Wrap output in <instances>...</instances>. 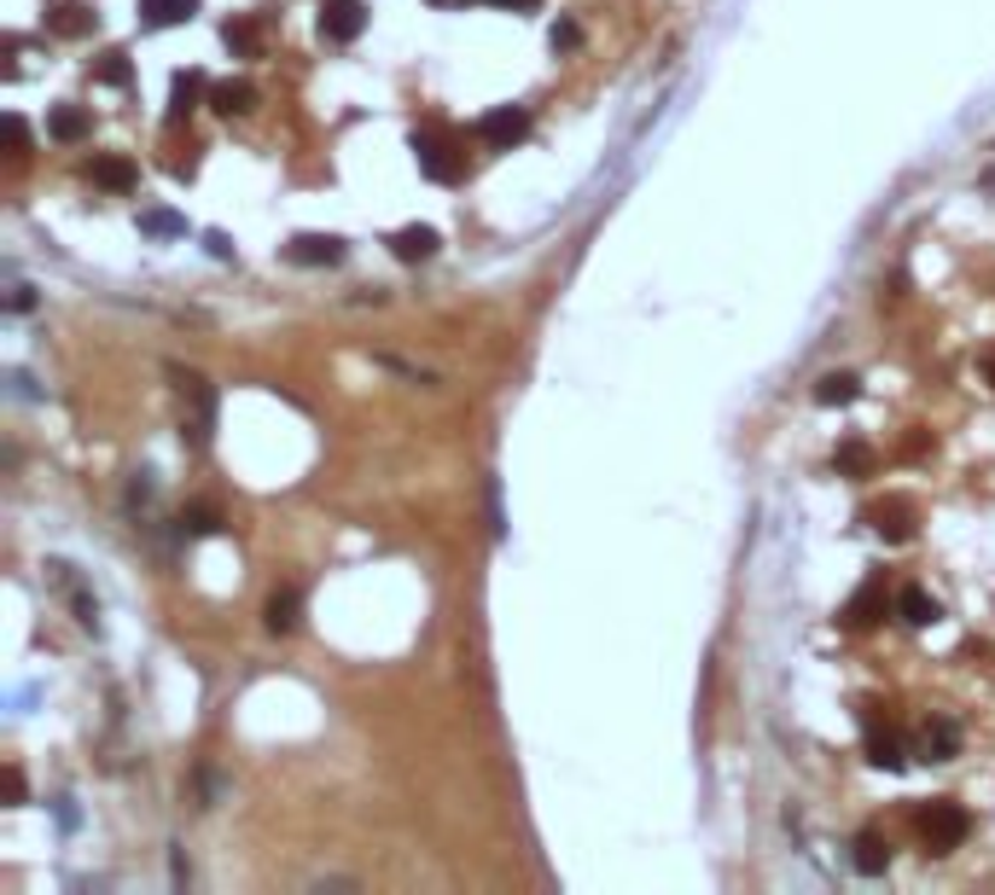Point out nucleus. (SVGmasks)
<instances>
[{
  "instance_id": "f257e3e1",
  "label": "nucleus",
  "mask_w": 995,
  "mask_h": 895,
  "mask_svg": "<svg viewBox=\"0 0 995 895\" xmlns=\"http://www.w3.org/2000/svg\"><path fill=\"white\" fill-rule=\"evenodd\" d=\"M414 163L431 175V181H461L466 175V151H461V140L449 135V128H437V122H425V128H414Z\"/></svg>"
},
{
  "instance_id": "f03ea898",
  "label": "nucleus",
  "mask_w": 995,
  "mask_h": 895,
  "mask_svg": "<svg viewBox=\"0 0 995 895\" xmlns=\"http://www.w3.org/2000/svg\"><path fill=\"white\" fill-rule=\"evenodd\" d=\"M175 390H181V437L193 448H204L216 430V390L198 372H175Z\"/></svg>"
},
{
  "instance_id": "7ed1b4c3",
  "label": "nucleus",
  "mask_w": 995,
  "mask_h": 895,
  "mask_svg": "<svg viewBox=\"0 0 995 895\" xmlns=\"http://www.w3.org/2000/svg\"><path fill=\"white\" fill-rule=\"evenodd\" d=\"M914 826H920V837H926V849H932V855H949L955 843L966 837V826H973V821H966V808H960V803H926L920 814H914Z\"/></svg>"
},
{
  "instance_id": "20e7f679",
  "label": "nucleus",
  "mask_w": 995,
  "mask_h": 895,
  "mask_svg": "<svg viewBox=\"0 0 995 895\" xmlns=\"http://www.w3.org/2000/svg\"><path fill=\"white\" fill-rule=\"evenodd\" d=\"M524 135H530V111L524 106H495V111L477 117V140L495 146V151H513Z\"/></svg>"
},
{
  "instance_id": "39448f33",
  "label": "nucleus",
  "mask_w": 995,
  "mask_h": 895,
  "mask_svg": "<svg viewBox=\"0 0 995 895\" xmlns=\"http://www.w3.org/2000/svg\"><path fill=\"white\" fill-rule=\"evenodd\" d=\"M367 30V0H321V36L326 41H355Z\"/></svg>"
},
{
  "instance_id": "423d86ee",
  "label": "nucleus",
  "mask_w": 995,
  "mask_h": 895,
  "mask_svg": "<svg viewBox=\"0 0 995 895\" xmlns=\"http://www.w3.org/2000/svg\"><path fill=\"white\" fill-rule=\"evenodd\" d=\"M286 256L297 268H332V262H344V239L338 233H297L286 245Z\"/></svg>"
},
{
  "instance_id": "0eeeda50",
  "label": "nucleus",
  "mask_w": 995,
  "mask_h": 895,
  "mask_svg": "<svg viewBox=\"0 0 995 895\" xmlns=\"http://www.w3.org/2000/svg\"><path fill=\"white\" fill-rule=\"evenodd\" d=\"M391 256L396 262H425V256H437V227H396L391 233Z\"/></svg>"
},
{
  "instance_id": "6e6552de",
  "label": "nucleus",
  "mask_w": 995,
  "mask_h": 895,
  "mask_svg": "<svg viewBox=\"0 0 995 895\" xmlns=\"http://www.w3.org/2000/svg\"><path fill=\"white\" fill-rule=\"evenodd\" d=\"M850 861H856V873L879 878L885 866H890V843H885V832H874V826H867V832H856V855H850Z\"/></svg>"
},
{
  "instance_id": "1a4fd4ad",
  "label": "nucleus",
  "mask_w": 995,
  "mask_h": 895,
  "mask_svg": "<svg viewBox=\"0 0 995 895\" xmlns=\"http://www.w3.org/2000/svg\"><path fill=\"white\" fill-rule=\"evenodd\" d=\"M897 617H903L908 628H932V623L943 617V605L926 594V587H903V594H897Z\"/></svg>"
},
{
  "instance_id": "9d476101",
  "label": "nucleus",
  "mask_w": 995,
  "mask_h": 895,
  "mask_svg": "<svg viewBox=\"0 0 995 895\" xmlns=\"http://www.w3.org/2000/svg\"><path fill=\"white\" fill-rule=\"evenodd\" d=\"M955 745H960L955 722H926V727H920V738H914V750H920L926 762H949V756H955Z\"/></svg>"
},
{
  "instance_id": "9b49d317",
  "label": "nucleus",
  "mask_w": 995,
  "mask_h": 895,
  "mask_svg": "<svg viewBox=\"0 0 995 895\" xmlns=\"http://www.w3.org/2000/svg\"><path fill=\"white\" fill-rule=\"evenodd\" d=\"M867 524H874L885 541H908V535H914V511H908L903 500H885V506L867 511Z\"/></svg>"
},
{
  "instance_id": "f8f14e48",
  "label": "nucleus",
  "mask_w": 995,
  "mask_h": 895,
  "mask_svg": "<svg viewBox=\"0 0 995 895\" xmlns=\"http://www.w3.org/2000/svg\"><path fill=\"white\" fill-rule=\"evenodd\" d=\"M210 106H216L221 117H245L250 106H257V88L239 82V76H227V82H216V88H210Z\"/></svg>"
},
{
  "instance_id": "ddd939ff",
  "label": "nucleus",
  "mask_w": 995,
  "mask_h": 895,
  "mask_svg": "<svg viewBox=\"0 0 995 895\" xmlns=\"http://www.w3.org/2000/svg\"><path fill=\"white\" fill-rule=\"evenodd\" d=\"M879 617H885V587H879V581H867L861 594L845 605V628H874Z\"/></svg>"
},
{
  "instance_id": "4468645a",
  "label": "nucleus",
  "mask_w": 995,
  "mask_h": 895,
  "mask_svg": "<svg viewBox=\"0 0 995 895\" xmlns=\"http://www.w3.org/2000/svg\"><path fill=\"white\" fill-rule=\"evenodd\" d=\"M198 12V0H140V18L151 30H175V23H187Z\"/></svg>"
},
{
  "instance_id": "2eb2a0df",
  "label": "nucleus",
  "mask_w": 995,
  "mask_h": 895,
  "mask_svg": "<svg viewBox=\"0 0 995 895\" xmlns=\"http://www.w3.org/2000/svg\"><path fill=\"white\" fill-rule=\"evenodd\" d=\"M210 93V82H204V70H181L175 76V93H169V117H187L198 111V99Z\"/></svg>"
},
{
  "instance_id": "dca6fc26",
  "label": "nucleus",
  "mask_w": 995,
  "mask_h": 895,
  "mask_svg": "<svg viewBox=\"0 0 995 895\" xmlns=\"http://www.w3.org/2000/svg\"><path fill=\"white\" fill-rule=\"evenodd\" d=\"M88 128H93V122H88V111H82V106H59V111H53V122H47V135L65 140V146H76V140H88Z\"/></svg>"
},
{
  "instance_id": "f3484780",
  "label": "nucleus",
  "mask_w": 995,
  "mask_h": 895,
  "mask_svg": "<svg viewBox=\"0 0 995 895\" xmlns=\"http://www.w3.org/2000/svg\"><path fill=\"white\" fill-rule=\"evenodd\" d=\"M861 396V384L850 378V372H827L821 384H815V401L821 407H845V401H856Z\"/></svg>"
},
{
  "instance_id": "a211bd4d",
  "label": "nucleus",
  "mask_w": 995,
  "mask_h": 895,
  "mask_svg": "<svg viewBox=\"0 0 995 895\" xmlns=\"http://www.w3.org/2000/svg\"><path fill=\"white\" fill-rule=\"evenodd\" d=\"M297 605H303V599H297V587H279V594L268 599V610H263L268 628H274V634H292V628H297Z\"/></svg>"
},
{
  "instance_id": "6ab92c4d",
  "label": "nucleus",
  "mask_w": 995,
  "mask_h": 895,
  "mask_svg": "<svg viewBox=\"0 0 995 895\" xmlns=\"http://www.w3.org/2000/svg\"><path fill=\"white\" fill-rule=\"evenodd\" d=\"M867 762H874V767H903L908 750H903L897 733H879V727H874V733H867Z\"/></svg>"
},
{
  "instance_id": "aec40b11",
  "label": "nucleus",
  "mask_w": 995,
  "mask_h": 895,
  "mask_svg": "<svg viewBox=\"0 0 995 895\" xmlns=\"http://www.w3.org/2000/svg\"><path fill=\"white\" fill-rule=\"evenodd\" d=\"M93 181L111 187V192H129L135 187V163L129 158H93Z\"/></svg>"
},
{
  "instance_id": "412c9836",
  "label": "nucleus",
  "mask_w": 995,
  "mask_h": 895,
  "mask_svg": "<svg viewBox=\"0 0 995 895\" xmlns=\"http://www.w3.org/2000/svg\"><path fill=\"white\" fill-rule=\"evenodd\" d=\"M93 23H99V12H88V7H82V0H70V7H59V18H53V30H59V36H88V30H93Z\"/></svg>"
},
{
  "instance_id": "4be33fe9",
  "label": "nucleus",
  "mask_w": 995,
  "mask_h": 895,
  "mask_svg": "<svg viewBox=\"0 0 995 895\" xmlns=\"http://www.w3.org/2000/svg\"><path fill=\"white\" fill-rule=\"evenodd\" d=\"M140 227H146V233H158V239L187 233V221H181V216H169V210H140Z\"/></svg>"
},
{
  "instance_id": "5701e85b",
  "label": "nucleus",
  "mask_w": 995,
  "mask_h": 895,
  "mask_svg": "<svg viewBox=\"0 0 995 895\" xmlns=\"http://www.w3.org/2000/svg\"><path fill=\"white\" fill-rule=\"evenodd\" d=\"M833 466H838V471H856V477H861V471H874V454H867L861 442H845V448L833 454Z\"/></svg>"
},
{
  "instance_id": "b1692460",
  "label": "nucleus",
  "mask_w": 995,
  "mask_h": 895,
  "mask_svg": "<svg viewBox=\"0 0 995 895\" xmlns=\"http://www.w3.org/2000/svg\"><path fill=\"white\" fill-rule=\"evenodd\" d=\"M181 529H187V535H216V529H221V511H216V506H193L187 518H181Z\"/></svg>"
},
{
  "instance_id": "393cba45",
  "label": "nucleus",
  "mask_w": 995,
  "mask_h": 895,
  "mask_svg": "<svg viewBox=\"0 0 995 895\" xmlns=\"http://www.w3.org/2000/svg\"><path fill=\"white\" fill-rule=\"evenodd\" d=\"M99 82L122 88V82H129V59H122V53H106V59H99Z\"/></svg>"
},
{
  "instance_id": "a878e982",
  "label": "nucleus",
  "mask_w": 995,
  "mask_h": 895,
  "mask_svg": "<svg viewBox=\"0 0 995 895\" xmlns=\"http://www.w3.org/2000/svg\"><path fill=\"white\" fill-rule=\"evenodd\" d=\"M7 146H12V158H30V128H23V117H7Z\"/></svg>"
},
{
  "instance_id": "bb28decb",
  "label": "nucleus",
  "mask_w": 995,
  "mask_h": 895,
  "mask_svg": "<svg viewBox=\"0 0 995 895\" xmlns=\"http://www.w3.org/2000/svg\"><path fill=\"white\" fill-rule=\"evenodd\" d=\"M227 47H257V30L239 18V23H227Z\"/></svg>"
},
{
  "instance_id": "cd10ccee",
  "label": "nucleus",
  "mask_w": 995,
  "mask_h": 895,
  "mask_svg": "<svg viewBox=\"0 0 995 895\" xmlns=\"http://www.w3.org/2000/svg\"><path fill=\"white\" fill-rule=\"evenodd\" d=\"M483 7H495V12H535L542 0H483Z\"/></svg>"
},
{
  "instance_id": "c85d7f7f",
  "label": "nucleus",
  "mask_w": 995,
  "mask_h": 895,
  "mask_svg": "<svg viewBox=\"0 0 995 895\" xmlns=\"http://www.w3.org/2000/svg\"><path fill=\"white\" fill-rule=\"evenodd\" d=\"M577 36H582L577 23H559V30H553V47H577Z\"/></svg>"
},
{
  "instance_id": "c756f323",
  "label": "nucleus",
  "mask_w": 995,
  "mask_h": 895,
  "mask_svg": "<svg viewBox=\"0 0 995 895\" xmlns=\"http://www.w3.org/2000/svg\"><path fill=\"white\" fill-rule=\"evenodd\" d=\"M7 790H12V803H23V774L18 767H7Z\"/></svg>"
},
{
  "instance_id": "7c9ffc66",
  "label": "nucleus",
  "mask_w": 995,
  "mask_h": 895,
  "mask_svg": "<svg viewBox=\"0 0 995 895\" xmlns=\"http://www.w3.org/2000/svg\"><path fill=\"white\" fill-rule=\"evenodd\" d=\"M437 7H449V0H437Z\"/></svg>"
}]
</instances>
